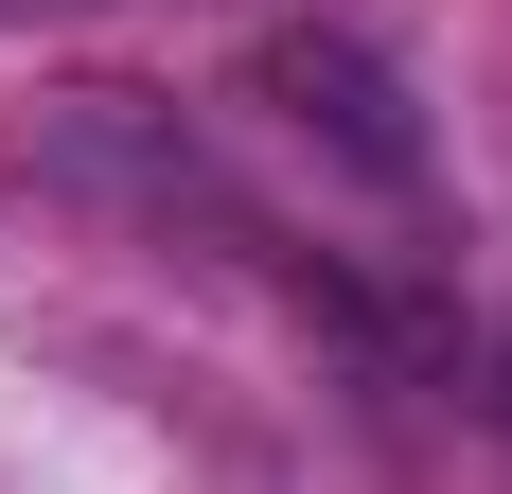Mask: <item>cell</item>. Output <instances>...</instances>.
I'll list each match as a JSON object with an SVG mask.
<instances>
[{
    "mask_svg": "<svg viewBox=\"0 0 512 494\" xmlns=\"http://www.w3.org/2000/svg\"><path fill=\"white\" fill-rule=\"evenodd\" d=\"M265 106L301 124L336 177H371V195H424V106H407V71L371 36H336V18H301V36H265Z\"/></svg>",
    "mask_w": 512,
    "mask_h": 494,
    "instance_id": "cell-1",
    "label": "cell"
}]
</instances>
